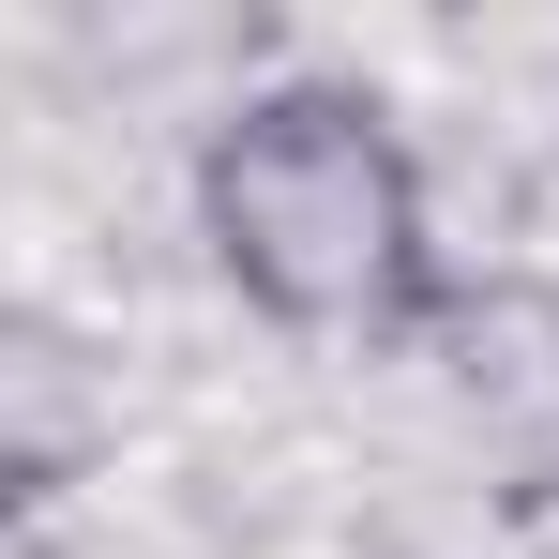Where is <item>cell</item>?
<instances>
[{
	"label": "cell",
	"instance_id": "1",
	"mask_svg": "<svg viewBox=\"0 0 559 559\" xmlns=\"http://www.w3.org/2000/svg\"><path fill=\"white\" fill-rule=\"evenodd\" d=\"M197 258L227 273L242 318H273L302 348H424L439 302V212H424V152L364 76L287 61L258 92L197 121Z\"/></svg>",
	"mask_w": 559,
	"mask_h": 559
},
{
	"label": "cell",
	"instance_id": "2",
	"mask_svg": "<svg viewBox=\"0 0 559 559\" xmlns=\"http://www.w3.org/2000/svg\"><path fill=\"white\" fill-rule=\"evenodd\" d=\"M424 348L454 364V393L484 408V439L514 468H559V302L545 287H454Z\"/></svg>",
	"mask_w": 559,
	"mask_h": 559
},
{
	"label": "cell",
	"instance_id": "3",
	"mask_svg": "<svg viewBox=\"0 0 559 559\" xmlns=\"http://www.w3.org/2000/svg\"><path fill=\"white\" fill-rule=\"evenodd\" d=\"M15 514H46V499H61V484H76V408H61V393H76V348H61V333H15Z\"/></svg>",
	"mask_w": 559,
	"mask_h": 559
}]
</instances>
